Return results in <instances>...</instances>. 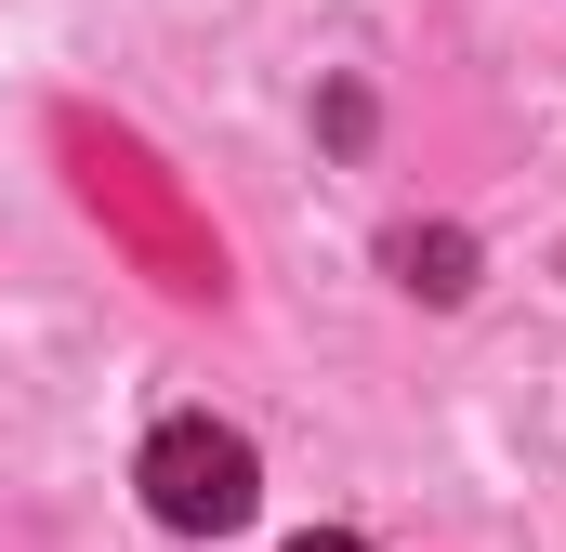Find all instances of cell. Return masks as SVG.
<instances>
[{
	"instance_id": "6da1fadb",
	"label": "cell",
	"mask_w": 566,
	"mask_h": 552,
	"mask_svg": "<svg viewBox=\"0 0 566 552\" xmlns=\"http://www.w3.org/2000/svg\"><path fill=\"white\" fill-rule=\"evenodd\" d=\"M133 487H145V513H158V527H185V540H224V527H251V500H264V460H251V434H238V421L185 408V421H158V434H145Z\"/></svg>"
},
{
	"instance_id": "7a4b0ae2",
	"label": "cell",
	"mask_w": 566,
	"mask_h": 552,
	"mask_svg": "<svg viewBox=\"0 0 566 552\" xmlns=\"http://www.w3.org/2000/svg\"><path fill=\"white\" fill-rule=\"evenodd\" d=\"M396 264H409L434 302H448V289H461V237H396Z\"/></svg>"
},
{
	"instance_id": "3957f363",
	"label": "cell",
	"mask_w": 566,
	"mask_h": 552,
	"mask_svg": "<svg viewBox=\"0 0 566 552\" xmlns=\"http://www.w3.org/2000/svg\"><path fill=\"white\" fill-rule=\"evenodd\" d=\"M290 552H369V540H343V527H316V540H290Z\"/></svg>"
}]
</instances>
